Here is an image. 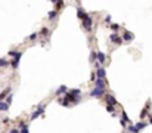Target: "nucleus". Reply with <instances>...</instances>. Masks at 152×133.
<instances>
[{
	"instance_id": "f257e3e1",
	"label": "nucleus",
	"mask_w": 152,
	"mask_h": 133,
	"mask_svg": "<svg viewBox=\"0 0 152 133\" xmlns=\"http://www.w3.org/2000/svg\"><path fill=\"white\" fill-rule=\"evenodd\" d=\"M80 98V89H74V90H71L69 93H65V99H67L68 102H75L77 99Z\"/></svg>"
},
{
	"instance_id": "f03ea898",
	"label": "nucleus",
	"mask_w": 152,
	"mask_h": 133,
	"mask_svg": "<svg viewBox=\"0 0 152 133\" xmlns=\"http://www.w3.org/2000/svg\"><path fill=\"white\" fill-rule=\"evenodd\" d=\"M143 127H146V123H137L136 126H130L128 130H130L131 133H137V132H140Z\"/></svg>"
},
{
	"instance_id": "7ed1b4c3",
	"label": "nucleus",
	"mask_w": 152,
	"mask_h": 133,
	"mask_svg": "<svg viewBox=\"0 0 152 133\" xmlns=\"http://www.w3.org/2000/svg\"><path fill=\"white\" fill-rule=\"evenodd\" d=\"M92 18L89 16V15H86L84 18H83V27H84L86 30H87V31H90V30H92Z\"/></svg>"
},
{
	"instance_id": "20e7f679",
	"label": "nucleus",
	"mask_w": 152,
	"mask_h": 133,
	"mask_svg": "<svg viewBox=\"0 0 152 133\" xmlns=\"http://www.w3.org/2000/svg\"><path fill=\"white\" fill-rule=\"evenodd\" d=\"M9 55H10V56H15V59H13V62H12V67H13V68H16V67H18V62H19V59H21V53L9 52Z\"/></svg>"
},
{
	"instance_id": "39448f33",
	"label": "nucleus",
	"mask_w": 152,
	"mask_h": 133,
	"mask_svg": "<svg viewBox=\"0 0 152 133\" xmlns=\"http://www.w3.org/2000/svg\"><path fill=\"white\" fill-rule=\"evenodd\" d=\"M102 95H103V89H94V90H92L90 92V96H93V98H101Z\"/></svg>"
},
{
	"instance_id": "423d86ee",
	"label": "nucleus",
	"mask_w": 152,
	"mask_h": 133,
	"mask_svg": "<svg viewBox=\"0 0 152 133\" xmlns=\"http://www.w3.org/2000/svg\"><path fill=\"white\" fill-rule=\"evenodd\" d=\"M105 99H106L108 105H111V106H115V105H117V101H115V98L112 96V95H106V96H105Z\"/></svg>"
},
{
	"instance_id": "0eeeda50",
	"label": "nucleus",
	"mask_w": 152,
	"mask_h": 133,
	"mask_svg": "<svg viewBox=\"0 0 152 133\" xmlns=\"http://www.w3.org/2000/svg\"><path fill=\"white\" fill-rule=\"evenodd\" d=\"M43 111H44V106H40V108H39V109H37V111L31 115V120H34V118H37L40 114H43Z\"/></svg>"
},
{
	"instance_id": "6e6552de",
	"label": "nucleus",
	"mask_w": 152,
	"mask_h": 133,
	"mask_svg": "<svg viewBox=\"0 0 152 133\" xmlns=\"http://www.w3.org/2000/svg\"><path fill=\"white\" fill-rule=\"evenodd\" d=\"M123 39H124L126 42H130V40H133V34L127 31V33H124V35H123Z\"/></svg>"
},
{
	"instance_id": "1a4fd4ad",
	"label": "nucleus",
	"mask_w": 152,
	"mask_h": 133,
	"mask_svg": "<svg viewBox=\"0 0 152 133\" xmlns=\"http://www.w3.org/2000/svg\"><path fill=\"white\" fill-rule=\"evenodd\" d=\"M98 79H105V70L103 68H98Z\"/></svg>"
},
{
	"instance_id": "9d476101",
	"label": "nucleus",
	"mask_w": 152,
	"mask_h": 133,
	"mask_svg": "<svg viewBox=\"0 0 152 133\" xmlns=\"http://www.w3.org/2000/svg\"><path fill=\"white\" fill-rule=\"evenodd\" d=\"M103 86H105L103 80H102V79H96V87H98V89H103Z\"/></svg>"
},
{
	"instance_id": "9b49d317",
	"label": "nucleus",
	"mask_w": 152,
	"mask_h": 133,
	"mask_svg": "<svg viewBox=\"0 0 152 133\" xmlns=\"http://www.w3.org/2000/svg\"><path fill=\"white\" fill-rule=\"evenodd\" d=\"M96 58H98V61H99V62H103V61H105V55H103L102 52L96 53Z\"/></svg>"
},
{
	"instance_id": "f8f14e48",
	"label": "nucleus",
	"mask_w": 152,
	"mask_h": 133,
	"mask_svg": "<svg viewBox=\"0 0 152 133\" xmlns=\"http://www.w3.org/2000/svg\"><path fill=\"white\" fill-rule=\"evenodd\" d=\"M9 105L6 104V102H0V111H8Z\"/></svg>"
},
{
	"instance_id": "ddd939ff",
	"label": "nucleus",
	"mask_w": 152,
	"mask_h": 133,
	"mask_svg": "<svg viewBox=\"0 0 152 133\" xmlns=\"http://www.w3.org/2000/svg\"><path fill=\"white\" fill-rule=\"evenodd\" d=\"M64 92H67V87H65V86H61V87L58 89L56 92H55V93H56V95H62Z\"/></svg>"
},
{
	"instance_id": "4468645a",
	"label": "nucleus",
	"mask_w": 152,
	"mask_h": 133,
	"mask_svg": "<svg viewBox=\"0 0 152 133\" xmlns=\"http://www.w3.org/2000/svg\"><path fill=\"white\" fill-rule=\"evenodd\" d=\"M77 15H78V18H81V19L86 16V13L83 12V9H78V10H77Z\"/></svg>"
},
{
	"instance_id": "2eb2a0df",
	"label": "nucleus",
	"mask_w": 152,
	"mask_h": 133,
	"mask_svg": "<svg viewBox=\"0 0 152 133\" xmlns=\"http://www.w3.org/2000/svg\"><path fill=\"white\" fill-rule=\"evenodd\" d=\"M111 40H115L117 43H120V42H121V39H120L118 35H115V34H112V35H111Z\"/></svg>"
},
{
	"instance_id": "dca6fc26",
	"label": "nucleus",
	"mask_w": 152,
	"mask_h": 133,
	"mask_svg": "<svg viewBox=\"0 0 152 133\" xmlns=\"http://www.w3.org/2000/svg\"><path fill=\"white\" fill-rule=\"evenodd\" d=\"M9 93V89H6V90H3V92H2V93H0V101H2V99H3V98L6 96V95H8Z\"/></svg>"
},
{
	"instance_id": "f3484780",
	"label": "nucleus",
	"mask_w": 152,
	"mask_h": 133,
	"mask_svg": "<svg viewBox=\"0 0 152 133\" xmlns=\"http://www.w3.org/2000/svg\"><path fill=\"white\" fill-rule=\"evenodd\" d=\"M5 65H8V61L6 59H0V67H5Z\"/></svg>"
},
{
	"instance_id": "a211bd4d",
	"label": "nucleus",
	"mask_w": 152,
	"mask_h": 133,
	"mask_svg": "<svg viewBox=\"0 0 152 133\" xmlns=\"http://www.w3.org/2000/svg\"><path fill=\"white\" fill-rule=\"evenodd\" d=\"M55 16H56V10H52L50 13H49V18L52 19V18H55Z\"/></svg>"
},
{
	"instance_id": "6ab92c4d",
	"label": "nucleus",
	"mask_w": 152,
	"mask_h": 133,
	"mask_svg": "<svg viewBox=\"0 0 152 133\" xmlns=\"http://www.w3.org/2000/svg\"><path fill=\"white\" fill-rule=\"evenodd\" d=\"M124 121H128V117H127L126 112H123V124H124Z\"/></svg>"
},
{
	"instance_id": "aec40b11",
	"label": "nucleus",
	"mask_w": 152,
	"mask_h": 133,
	"mask_svg": "<svg viewBox=\"0 0 152 133\" xmlns=\"http://www.w3.org/2000/svg\"><path fill=\"white\" fill-rule=\"evenodd\" d=\"M106 111H108V112H114V106L108 105V106H106Z\"/></svg>"
},
{
	"instance_id": "412c9836",
	"label": "nucleus",
	"mask_w": 152,
	"mask_h": 133,
	"mask_svg": "<svg viewBox=\"0 0 152 133\" xmlns=\"http://www.w3.org/2000/svg\"><path fill=\"white\" fill-rule=\"evenodd\" d=\"M35 37H37V34H35V33H34V34H31V35H30V37H28V39H30V40H34V39H35Z\"/></svg>"
},
{
	"instance_id": "4be33fe9",
	"label": "nucleus",
	"mask_w": 152,
	"mask_h": 133,
	"mask_svg": "<svg viewBox=\"0 0 152 133\" xmlns=\"http://www.w3.org/2000/svg\"><path fill=\"white\" fill-rule=\"evenodd\" d=\"M9 133H19V130H18V129H13V130H10Z\"/></svg>"
},
{
	"instance_id": "5701e85b",
	"label": "nucleus",
	"mask_w": 152,
	"mask_h": 133,
	"mask_svg": "<svg viewBox=\"0 0 152 133\" xmlns=\"http://www.w3.org/2000/svg\"><path fill=\"white\" fill-rule=\"evenodd\" d=\"M149 120H151V123H152V115H151V117H149Z\"/></svg>"
}]
</instances>
